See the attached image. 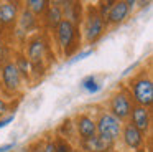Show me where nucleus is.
<instances>
[{"label": "nucleus", "instance_id": "nucleus-1", "mask_svg": "<svg viewBox=\"0 0 153 152\" xmlns=\"http://www.w3.org/2000/svg\"><path fill=\"white\" fill-rule=\"evenodd\" d=\"M25 58L31 65L33 69V79H41L46 74L51 61L54 58L53 45H51V35L45 30L31 33L25 38Z\"/></svg>", "mask_w": 153, "mask_h": 152}, {"label": "nucleus", "instance_id": "nucleus-2", "mask_svg": "<svg viewBox=\"0 0 153 152\" xmlns=\"http://www.w3.org/2000/svg\"><path fill=\"white\" fill-rule=\"evenodd\" d=\"M54 45H56L58 51L63 56L69 58L73 56L77 50L82 46V36H81V28L76 26L73 22L63 18L59 22V25L54 28V32L51 33Z\"/></svg>", "mask_w": 153, "mask_h": 152}, {"label": "nucleus", "instance_id": "nucleus-3", "mask_svg": "<svg viewBox=\"0 0 153 152\" xmlns=\"http://www.w3.org/2000/svg\"><path fill=\"white\" fill-rule=\"evenodd\" d=\"M105 32V20L100 15L97 5H84L82 22H81V36L84 45H96Z\"/></svg>", "mask_w": 153, "mask_h": 152}, {"label": "nucleus", "instance_id": "nucleus-4", "mask_svg": "<svg viewBox=\"0 0 153 152\" xmlns=\"http://www.w3.org/2000/svg\"><path fill=\"white\" fill-rule=\"evenodd\" d=\"M127 91L132 96L133 104L145 106V108H152L153 104V79L150 69H140L125 84Z\"/></svg>", "mask_w": 153, "mask_h": 152}, {"label": "nucleus", "instance_id": "nucleus-5", "mask_svg": "<svg viewBox=\"0 0 153 152\" xmlns=\"http://www.w3.org/2000/svg\"><path fill=\"white\" fill-rule=\"evenodd\" d=\"M94 121H96V135L97 137H100L102 141H105L110 145H115L119 142L123 122H120L117 117H114L104 108L96 112Z\"/></svg>", "mask_w": 153, "mask_h": 152}, {"label": "nucleus", "instance_id": "nucleus-6", "mask_svg": "<svg viewBox=\"0 0 153 152\" xmlns=\"http://www.w3.org/2000/svg\"><path fill=\"white\" fill-rule=\"evenodd\" d=\"M133 108V101H132V96L130 93L127 91L125 84L119 86L115 91H112L107 98L105 102V111H109L114 117H117L120 122H128L130 119V112H132Z\"/></svg>", "mask_w": 153, "mask_h": 152}, {"label": "nucleus", "instance_id": "nucleus-7", "mask_svg": "<svg viewBox=\"0 0 153 152\" xmlns=\"http://www.w3.org/2000/svg\"><path fill=\"white\" fill-rule=\"evenodd\" d=\"M0 84H2V98L4 96L20 98L23 93V79L12 58L0 65Z\"/></svg>", "mask_w": 153, "mask_h": 152}, {"label": "nucleus", "instance_id": "nucleus-8", "mask_svg": "<svg viewBox=\"0 0 153 152\" xmlns=\"http://www.w3.org/2000/svg\"><path fill=\"white\" fill-rule=\"evenodd\" d=\"M22 7H23L22 2H12V0L0 2V30L4 33L15 30Z\"/></svg>", "mask_w": 153, "mask_h": 152}, {"label": "nucleus", "instance_id": "nucleus-9", "mask_svg": "<svg viewBox=\"0 0 153 152\" xmlns=\"http://www.w3.org/2000/svg\"><path fill=\"white\" fill-rule=\"evenodd\" d=\"M132 7H133V2H128V0H115V2L112 3V7L109 8L107 15H105L107 30L122 25V23L128 18L130 12H132Z\"/></svg>", "mask_w": 153, "mask_h": 152}, {"label": "nucleus", "instance_id": "nucleus-10", "mask_svg": "<svg viewBox=\"0 0 153 152\" xmlns=\"http://www.w3.org/2000/svg\"><path fill=\"white\" fill-rule=\"evenodd\" d=\"M73 127L76 131V135L79 137V142L96 135V121L94 116L89 112H76L73 117Z\"/></svg>", "mask_w": 153, "mask_h": 152}, {"label": "nucleus", "instance_id": "nucleus-11", "mask_svg": "<svg viewBox=\"0 0 153 152\" xmlns=\"http://www.w3.org/2000/svg\"><path fill=\"white\" fill-rule=\"evenodd\" d=\"M120 141L122 144L125 145L128 150L133 152H138L145 147V141H146V135H143L135 126H132L130 122H125L122 126V132H120Z\"/></svg>", "mask_w": 153, "mask_h": 152}, {"label": "nucleus", "instance_id": "nucleus-12", "mask_svg": "<svg viewBox=\"0 0 153 152\" xmlns=\"http://www.w3.org/2000/svg\"><path fill=\"white\" fill-rule=\"evenodd\" d=\"M128 122L132 126H135L143 135H148L150 131H152V108L133 104Z\"/></svg>", "mask_w": 153, "mask_h": 152}, {"label": "nucleus", "instance_id": "nucleus-13", "mask_svg": "<svg viewBox=\"0 0 153 152\" xmlns=\"http://www.w3.org/2000/svg\"><path fill=\"white\" fill-rule=\"evenodd\" d=\"M38 30H41L40 18H36V17H35L30 10L25 8V7H22L20 15H18V20H17V26H15L13 33L15 32H17V33H23L25 38H27L28 35L38 32Z\"/></svg>", "mask_w": 153, "mask_h": 152}, {"label": "nucleus", "instance_id": "nucleus-14", "mask_svg": "<svg viewBox=\"0 0 153 152\" xmlns=\"http://www.w3.org/2000/svg\"><path fill=\"white\" fill-rule=\"evenodd\" d=\"M61 20H63V10H61L59 2H50L45 15L41 17V20H40L41 30H45V32H48L51 35V33L54 32V28L59 25Z\"/></svg>", "mask_w": 153, "mask_h": 152}, {"label": "nucleus", "instance_id": "nucleus-15", "mask_svg": "<svg viewBox=\"0 0 153 152\" xmlns=\"http://www.w3.org/2000/svg\"><path fill=\"white\" fill-rule=\"evenodd\" d=\"M12 59H13L15 66H17L18 73H20L22 79H23V83L27 81L28 84H33V69H31V65L28 63V59L25 58L23 51H20V50H15L13 55H12Z\"/></svg>", "mask_w": 153, "mask_h": 152}, {"label": "nucleus", "instance_id": "nucleus-16", "mask_svg": "<svg viewBox=\"0 0 153 152\" xmlns=\"http://www.w3.org/2000/svg\"><path fill=\"white\" fill-rule=\"evenodd\" d=\"M79 145H81V149H82L84 152H115L114 150L115 145L107 144L105 141H102V139L97 137V135L87 139V141L79 142Z\"/></svg>", "mask_w": 153, "mask_h": 152}, {"label": "nucleus", "instance_id": "nucleus-17", "mask_svg": "<svg viewBox=\"0 0 153 152\" xmlns=\"http://www.w3.org/2000/svg\"><path fill=\"white\" fill-rule=\"evenodd\" d=\"M48 5H50V2H48V0H28V2H23L25 8L30 10V12L33 13L36 18H40V20H41V17L45 15Z\"/></svg>", "mask_w": 153, "mask_h": 152}, {"label": "nucleus", "instance_id": "nucleus-18", "mask_svg": "<svg viewBox=\"0 0 153 152\" xmlns=\"http://www.w3.org/2000/svg\"><path fill=\"white\" fill-rule=\"evenodd\" d=\"M20 99L22 98H18L17 101L13 102V99H10V101H8V99H5V98H2V96H0V119H4V117H7V116H10L12 112L17 109Z\"/></svg>", "mask_w": 153, "mask_h": 152}, {"label": "nucleus", "instance_id": "nucleus-19", "mask_svg": "<svg viewBox=\"0 0 153 152\" xmlns=\"http://www.w3.org/2000/svg\"><path fill=\"white\" fill-rule=\"evenodd\" d=\"M53 144H54V152H74L69 139L63 137L61 134L53 135Z\"/></svg>", "mask_w": 153, "mask_h": 152}, {"label": "nucleus", "instance_id": "nucleus-20", "mask_svg": "<svg viewBox=\"0 0 153 152\" xmlns=\"http://www.w3.org/2000/svg\"><path fill=\"white\" fill-rule=\"evenodd\" d=\"M82 88L89 93H96L97 89H99V84L96 83V78H94V76H87L82 81Z\"/></svg>", "mask_w": 153, "mask_h": 152}, {"label": "nucleus", "instance_id": "nucleus-21", "mask_svg": "<svg viewBox=\"0 0 153 152\" xmlns=\"http://www.w3.org/2000/svg\"><path fill=\"white\" fill-rule=\"evenodd\" d=\"M41 152H54L53 137H46V139L43 141V145H41Z\"/></svg>", "mask_w": 153, "mask_h": 152}, {"label": "nucleus", "instance_id": "nucleus-22", "mask_svg": "<svg viewBox=\"0 0 153 152\" xmlns=\"http://www.w3.org/2000/svg\"><path fill=\"white\" fill-rule=\"evenodd\" d=\"M12 121H13V114L7 116V117H4V119H0V129L5 127V126H7L8 122H12Z\"/></svg>", "mask_w": 153, "mask_h": 152}, {"label": "nucleus", "instance_id": "nucleus-23", "mask_svg": "<svg viewBox=\"0 0 153 152\" xmlns=\"http://www.w3.org/2000/svg\"><path fill=\"white\" fill-rule=\"evenodd\" d=\"M10 149H13V144H4V145H0V152H7V150H10Z\"/></svg>", "mask_w": 153, "mask_h": 152}, {"label": "nucleus", "instance_id": "nucleus-24", "mask_svg": "<svg viewBox=\"0 0 153 152\" xmlns=\"http://www.w3.org/2000/svg\"><path fill=\"white\" fill-rule=\"evenodd\" d=\"M0 96H2V84H0Z\"/></svg>", "mask_w": 153, "mask_h": 152}, {"label": "nucleus", "instance_id": "nucleus-25", "mask_svg": "<svg viewBox=\"0 0 153 152\" xmlns=\"http://www.w3.org/2000/svg\"><path fill=\"white\" fill-rule=\"evenodd\" d=\"M127 152H133V150H127Z\"/></svg>", "mask_w": 153, "mask_h": 152}]
</instances>
